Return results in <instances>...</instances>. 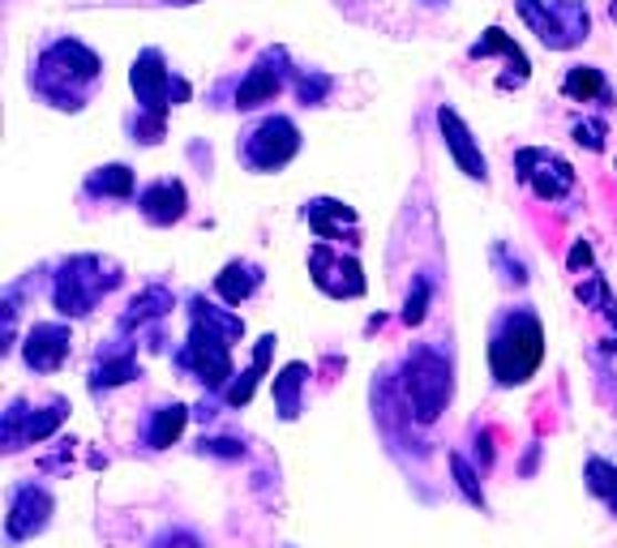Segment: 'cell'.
<instances>
[{
    "label": "cell",
    "mask_w": 617,
    "mask_h": 548,
    "mask_svg": "<svg viewBox=\"0 0 617 548\" xmlns=\"http://www.w3.org/2000/svg\"><path fill=\"white\" fill-rule=\"evenodd\" d=\"M99 77H103V56L95 48H86L82 39L61 34L39 52V61L31 69V91L48 107L82 112L91 91L99 86Z\"/></svg>",
    "instance_id": "1"
},
{
    "label": "cell",
    "mask_w": 617,
    "mask_h": 548,
    "mask_svg": "<svg viewBox=\"0 0 617 548\" xmlns=\"http://www.w3.org/2000/svg\"><path fill=\"white\" fill-rule=\"evenodd\" d=\"M545 360V325L532 309H506L489 330V369L506 390L527 386Z\"/></svg>",
    "instance_id": "2"
},
{
    "label": "cell",
    "mask_w": 617,
    "mask_h": 548,
    "mask_svg": "<svg viewBox=\"0 0 617 548\" xmlns=\"http://www.w3.org/2000/svg\"><path fill=\"white\" fill-rule=\"evenodd\" d=\"M403 403H408V416L417 424H433V420L446 412L451 394H455V378H451V360L442 348L421 343L412 348V355L403 360Z\"/></svg>",
    "instance_id": "3"
},
{
    "label": "cell",
    "mask_w": 617,
    "mask_h": 548,
    "mask_svg": "<svg viewBox=\"0 0 617 548\" xmlns=\"http://www.w3.org/2000/svg\"><path fill=\"white\" fill-rule=\"evenodd\" d=\"M121 266L99 254H78L56 266L52 275V304L61 318H86L107 291L121 288Z\"/></svg>",
    "instance_id": "4"
},
{
    "label": "cell",
    "mask_w": 617,
    "mask_h": 548,
    "mask_svg": "<svg viewBox=\"0 0 617 548\" xmlns=\"http://www.w3.org/2000/svg\"><path fill=\"white\" fill-rule=\"evenodd\" d=\"M515 9L549 52H570L592 34V13L584 0H515Z\"/></svg>",
    "instance_id": "5"
},
{
    "label": "cell",
    "mask_w": 617,
    "mask_h": 548,
    "mask_svg": "<svg viewBox=\"0 0 617 548\" xmlns=\"http://www.w3.org/2000/svg\"><path fill=\"white\" fill-rule=\"evenodd\" d=\"M130 86L133 99H137V116H151V121H167V112L189 99V82L167 69L160 48H142L133 56Z\"/></svg>",
    "instance_id": "6"
},
{
    "label": "cell",
    "mask_w": 617,
    "mask_h": 548,
    "mask_svg": "<svg viewBox=\"0 0 617 548\" xmlns=\"http://www.w3.org/2000/svg\"><path fill=\"white\" fill-rule=\"evenodd\" d=\"M232 343L224 330H215L210 322H202V318H189V339H185V348L176 352V364L181 369H189L202 386L210 390V394H224L232 386Z\"/></svg>",
    "instance_id": "7"
},
{
    "label": "cell",
    "mask_w": 617,
    "mask_h": 548,
    "mask_svg": "<svg viewBox=\"0 0 617 548\" xmlns=\"http://www.w3.org/2000/svg\"><path fill=\"white\" fill-rule=\"evenodd\" d=\"M240 163L258 176H270V172H284L288 163L300 155V130H296L292 116H266L254 130L240 133V146H236Z\"/></svg>",
    "instance_id": "8"
},
{
    "label": "cell",
    "mask_w": 617,
    "mask_h": 548,
    "mask_svg": "<svg viewBox=\"0 0 617 548\" xmlns=\"http://www.w3.org/2000/svg\"><path fill=\"white\" fill-rule=\"evenodd\" d=\"M292 56H288V48H266L254 65L245 69V77L236 82V99H232V107H240V112H254L261 103H275V99L284 95V86L292 82Z\"/></svg>",
    "instance_id": "9"
},
{
    "label": "cell",
    "mask_w": 617,
    "mask_h": 548,
    "mask_svg": "<svg viewBox=\"0 0 617 548\" xmlns=\"http://www.w3.org/2000/svg\"><path fill=\"white\" fill-rule=\"evenodd\" d=\"M69 416V399H52L48 407H39L34 412L27 399H13L9 403V412L0 420V442H4V451H22V446H34V442H43V437H52Z\"/></svg>",
    "instance_id": "10"
},
{
    "label": "cell",
    "mask_w": 617,
    "mask_h": 548,
    "mask_svg": "<svg viewBox=\"0 0 617 548\" xmlns=\"http://www.w3.org/2000/svg\"><path fill=\"white\" fill-rule=\"evenodd\" d=\"M515 172H520V180L541 201H562L575 189V180H579L575 167L562 159L557 151H549V146H523V151H515Z\"/></svg>",
    "instance_id": "11"
},
{
    "label": "cell",
    "mask_w": 617,
    "mask_h": 548,
    "mask_svg": "<svg viewBox=\"0 0 617 548\" xmlns=\"http://www.w3.org/2000/svg\"><path fill=\"white\" fill-rule=\"evenodd\" d=\"M52 510H56V502H52V493L43 484H13L9 488V515H4V545L18 548L22 540H34L52 523Z\"/></svg>",
    "instance_id": "12"
},
{
    "label": "cell",
    "mask_w": 617,
    "mask_h": 548,
    "mask_svg": "<svg viewBox=\"0 0 617 548\" xmlns=\"http://www.w3.org/2000/svg\"><path fill=\"white\" fill-rule=\"evenodd\" d=\"M309 275H313V288L326 291L330 300H357V296H364L360 261L352 254H343V249H335V245H326V240H318L309 249Z\"/></svg>",
    "instance_id": "13"
},
{
    "label": "cell",
    "mask_w": 617,
    "mask_h": 548,
    "mask_svg": "<svg viewBox=\"0 0 617 548\" xmlns=\"http://www.w3.org/2000/svg\"><path fill=\"white\" fill-rule=\"evenodd\" d=\"M73 355V330L65 322H34L22 343V360L31 373H56Z\"/></svg>",
    "instance_id": "14"
},
{
    "label": "cell",
    "mask_w": 617,
    "mask_h": 548,
    "mask_svg": "<svg viewBox=\"0 0 617 548\" xmlns=\"http://www.w3.org/2000/svg\"><path fill=\"white\" fill-rule=\"evenodd\" d=\"M438 130H442V142H446V151L455 155L459 172L467 176V180H489V163L481 155V142L472 137V130L463 125V116H459L455 107H438Z\"/></svg>",
    "instance_id": "15"
},
{
    "label": "cell",
    "mask_w": 617,
    "mask_h": 548,
    "mask_svg": "<svg viewBox=\"0 0 617 548\" xmlns=\"http://www.w3.org/2000/svg\"><path fill=\"white\" fill-rule=\"evenodd\" d=\"M305 224L313 227V236L326 245H343V236L360 245V219L348 201H335V197H313L305 201Z\"/></svg>",
    "instance_id": "16"
},
{
    "label": "cell",
    "mask_w": 617,
    "mask_h": 548,
    "mask_svg": "<svg viewBox=\"0 0 617 548\" xmlns=\"http://www.w3.org/2000/svg\"><path fill=\"white\" fill-rule=\"evenodd\" d=\"M489 56H506V65H511V73L497 82V91H520L523 82L532 77V61H527V52H523L520 43L502 31V27H489V31L481 34L472 48H467V61H489Z\"/></svg>",
    "instance_id": "17"
},
{
    "label": "cell",
    "mask_w": 617,
    "mask_h": 548,
    "mask_svg": "<svg viewBox=\"0 0 617 548\" xmlns=\"http://www.w3.org/2000/svg\"><path fill=\"white\" fill-rule=\"evenodd\" d=\"M137 210H142V219L155 227H172L185 219V210H189V194H185V185L176 180V176H163L155 185H146L142 194H137Z\"/></svg>",
    "instance_id": "18"
},
{
    "label": "cell",
    "mask_w": 617,
    "mask_h": 548,
    "mask_svg": "<svg viewBox=\"0 0 617 548\" xmlns=\"http://www.w3.org/2000/svg\"><path fill=\"white\" fill-rule=\"evenodd\" d=\"M142 369H137V348L133 343H121V334L112 339V348H99L95 369H91V394H103V390H116L133 382Z\"/></svg>",
    "instance_id": "19"
},
{
    "label": "cell",
    "mask_w": 617,
    "mask_h": 548,
    "mask_svg": "<svg viewBox=\"0 0 617 548\" xmlns=\"http://www.w3.org/2000/svg\"><path fill=\"white\" fill-rule=\"evenodd\" d=\"M172 304H176V296L163 288V283H151V288H142L137 296L130 300V309H125V318H121V334H130V330H137L142 334V325L160 322V318H167L172 313Z\"/></svg>",
    "instance_id": "20"
},
{
    "label": "cell",
    "mask_w": 617,
    "mask_h": 548,
    "mask_svg": "<svg viewBox=\"0 0 617 548\" xmlns=\"http://www.w3.org/2000/svg\"><path fill=\"white\" fill-rule=\"evenodd\" d=\"M185 424H189V407H185V403H163V407H155V412L146 416L142 442H146L151 451H167L172 442H181Z\"/></svg>",
    "instance_id": "21"
},
{
    "label": "cell",
    "mask_w": 617,
    "mask_h": 548,
    "mask_svg": "<svg viewBox=\"0 0 617 548\" xmlns=\"http://www.w3.org/2000/svg\"><path fill=\"white\" fill-rule=\"evenodd\" d=\"M261 288V266L254 261H228L219 275H215V296L224 300V304H245L254 291Z\"/></svg>",
    "instance_id": "22"
},
{
    "label": "cell",
    "mask_w": 617,
    "mask_h": 548,
    "mask_svg": "<svg viewBox=\"0 0 617 548\" xmlns=\"http://www.w3.org/2000/svg\"><path fill=\"white\" fill-rule=\"evenodd\" d=\"M270 352H275V334H261L258 348H254V364L240 373V378H232V386L224 390V403L228 407H245L249 399H254V390L258 382L266 378V364H270Z\"/></svg>",
    "instance_id": "23"
},
{
    "label": "cell",
    "mask_w": 617,
    "mask_h": 548,
    "mask_svg": "<svg viewBox=\"0 0 617 548\" xmlns=\"http://www.w3.org/2000/svg\"><path fill=\"white\" fill-rule=\"evenodd\" d=\"M562 95L575 99V103H609L614 91H609L605 73L596 65H570L566 77H562Z\"/></svg>",
    "instance_id": "24"
},
{
    "label": "cell",
    "mask_w": 617,
    "mask_h": 548,
    "mask_svg": "<svg viewBox=\"0 0 617 548\" xmlns=\"http://www.w3.org/2000/svg\"><path fill=\"white\" fill-rule=\"evenodd\" d=\"M86 194L91 197H133L137 194V176H133L130 163H103L86 176Z\"/></svg>",
    "instance_id": "25"
},
{
    "label": "cell",
    "mask_w": 617,
    "mask_h": 548,
    "mask_svg": "<svg viewBox=\"0 0 617 548\" xmlns=\"http://www.w3.org/2000/svg\"><path fill=\"white\" fill-rule=\"evenodd\" d=\"M309 382V364L305 360H292V364H284L279 369V378H275V407H279V420H296L300 416V390Z\"/></svg>",
    "instance_id": "26"
},
{
    "label": "cell",
    "mask_w": 617,
    "mask_h": 548,
    "mask_svg": "<svg viewBox=\"0 0 617 548\" xmlns=\"http://www.w3.org/2000/svg\"><path fill=\"white\" fill-rule=\"evenodd\" d=\"M584 480H587V488H592V493H596V497L617 515V467L614 463H605V458L592 454L587 467H584Z\"/></svg>",
    "instance_id": "27"
},
{
    "label": "cell",
    "mask_w": 617,
    "mask_h": 548,
    "mask_svg": "<svg viewBox=\"0 0 617 548\" xmlns=\"http://www.w3.org/2000/svg\"><path fill=\"white\" fill-rule=\"evenodd\" d=\"M330 91H335L330 73H322V69H296V95H300L305 107H322Z\"/></svg>",
    "instance_id": "28"
},
{
    "label": "cell",
    "mask_w": 617,
    "mask_h": 548,
    "mask_svg": "<svg viewBox=\"0 0 617 548\" xmlns=\"http://www.w3.org/2000/svg\"><path fill=\"white\" fill-rule=\"evenodd\" d=\"M451 472H455V484H459V493L467 497V506H476V510H485V488H481V472L463 458V454H451Z\"/></svg>",
    "instance_id": "29"
},
{
    "label": "cell",
    "mask_w": 617,
    "mask_h": 548,
    "mask_svg": "<svg viewBox=\"0 0 617 548\" xmlns=\"http://www.w3.org/2000/svg\"><path fill=\"white\" fill-rule=\"evenodd\" d=\"M429 300H433V279L429 275H417L412 279V291H408V300H403V325H421L429 318Z\"/></svg>",
    "instance_id": "30"
},
{
    "label": "cell",
    "mask_w": 617,
    "mask_h": 548,
    "mask_svg": "<svg viewBox=\"0 0 617 548\" xmlns=\"http://www.w3.org/2000/svg\"><path fill=\"white\" fill-rule=\"evenodd\" d=\"M570 133H575V142L584 146V151H605V137H609V125L605 121H592V116H584V121H575L570 125Z\"/></svg>",
    "instance_id": "31"
},
{
    "label": "cell",
    "mask_w": 617,
    "mask_h": 548,
    "mask_svg": "<svg viewBox=\"0 0 617 548\" xmlns=\"http://www.w3.org/2000/svg\"><path fill=\"white\" fill-rule=\"evenodd\" d=\"M575 296H579L584 304H592V309H600V313H605V309L614 304V296H609V283H605V275H587L584 283L575 288Z\"/></svg>",
    "instance_id": "32"
},
{
    "label": "cell",
    "mask_w": 617,
    "mask_h": 548,
    "mask_svg": "<svg viewBox=\"0 0 617 548\" xmlns=\"http://www.w3.org/2000/svg\"><path fill=\"white\" fill-rule=\"evenodd\" d=\"M197 451L215 454V458H245V442H236V437H202Z\"/></svg>",
    "instance_id": "33"
},
{
    "label": "cell",
    "mask_w": 617,
    "mask_h": 548,
    "mask_svg": "<svg viewBox=\"0 0 617 548\" xmlns=\"http://www.w3.org/2000/svg\"><path fill=\"white\" fill-rule=\"evenodd\" d=\"M151 548H206V545H202V536L189 531V527H167L163 536H155Z\"/></svg>",
    "instance_id": "34"
},
{
    "label": "cell",
    "mask_w": 617,
    "mask_h": 548,
    "mask_svg": "<svg viewBox=\"0 0 617 548\" xmlns=\"http://www.w3.org/2000/svg\"><path fill=\"white\" fill-rule=\"evenodd\" d=\"M566 266H570V270H587V266H592V245H587V240H575V249H570Z\"/></svg>",
    "instance_id": "35"
},
{
    "label": "cell",
    "mask_w": 617,
    "mask_h": 548,
    "mask_svg": "<svg viewBox=\"0 0 617 548\" xmlns=\"http://www.w3.org/2000/svg\"><path fill=\"white\" fill-rule=\"evenodd\" d=\"M476 463H481V467H493V437H489V428L485 433H476Z\"/></svg>",
    "instance_id": "36"
},
{
    "label": "cell",
    "mask_w": 617,
    "mask_h": 548,
    "mask_svg": "<svg viewBox=\"0 0 617 548\" xmlns=\"http://www.w3.org/2000/svg\"><path fill=\"white\" fill-rule=\"evenodd\" d=\"M160 4H197V0H160Z\"/></svg>",
    "instance_id": "37"
},
{
    "label": "cell",
    "mask_w": 617,
    "mask_h": 548,
    "mask_svg": "<svg viewBox=\"0 0 617 548\" xmlns=\"http://www.w3.org/2000/svg\"><path fill=\"white\" fill-rule=\"evenodd\" d=\"M614 18H617V0H614Z\"/></svg>",
    "instance_id": "38"
}]
</instances>
